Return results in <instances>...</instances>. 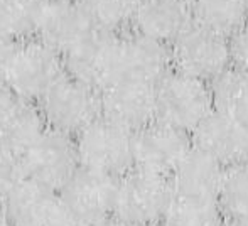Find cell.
<instances>
[{"label": "cell", "instance_id": "33", "mask_svg": "<svg viewBox=\"0 0 248 226\" xmlns=\"http://www.w3.org/2000/svg\"><path fill=\"white\" fill-rule=\"evenodd\" d=\"M247 5H248V0H247Z\"/></svg>", "mask_w": 248, "mask_h": 226}, {"label": "cell", "instance_id": "11", "mask_svg": "<svg viewBox=\"0 0 248 226\" xmlns=\"http://www.w3.org/2000/svg\"><path fill=\"white\" fill-rule=\"evenodd\" d=\"M98 34L83 2H46L36 39L64 58Z\"/></svg>", "mask_w": 248, "mask_h": 226}, {"label": "cell", "instance_id": "21", "mask_svg": "<svg viewBox=\"0 0 248 226\" xmlns=\"http://www.w3.org/2000/svg\"><path fill=\"white\" fill-rule=\"evenodd\" d=\"M215 110L247 123L248 121V73L232 66L211 83Z\"/></svg>", "mask_w": 248, "mask_h": 226}, {"label": "cell", "instance_id": "14", "mask_svg": "<svg viewBox=\"0 0 248 226\" xmlns=\"http://www.w3.org/2000/svg\"><path fill=\"white\" fill-rule=\"evenodd\" d=\"M243 123L228 115L213 110L191 132L193 147L216 159L223 166L240 162L242 159Z\"/></svg>", "mask_w": 248, "mask_h": 226}, {"label": "cell", "instance_id": "23", "mask_svg": "<svg viewBox=\"0 0 248 226\" xmlns=\"http://www.w3.org/2000/svg\"><path fill=\"white\" fill-rule=\"evenodd\" d=\"M83 5L100 32L125 34L132 29L139 0H83Z\"/></svg>", "mask_w": 248, "mask_h": 226}, {"label": "cell", "instance_id": "34", "mask_svg": "<svg viewBox=\"0 0 248 226\" xmlns=\"http://www.w3.org/2000/svg\"><path fill=\"white\" fill-rule=\"evenodd\" d=\"M245 226H248V223H247V225H245Z\"/></svg>", "mask_w": 248, "mask_h": 226}, {"label": "cell", "instance_id": "30", "mask_svg": "<svg viewBox=\"0 0 248 226\" xmlns=\"http://www.w3.org/2000/svg\"><path fill=\"white\" fill-rule=\"evenodd\" d=\"M98 226H130V225H125V223H122V221H118V220H108V221H105V223H101Z\"/></svg>", "mask_w": 248, "mask_h": 226}, {"label": "cell", "instance_id": "12", "mask_svg": "<svg viewBox=\"0 0 248 226\" xmlns=\"http://www.w3.org/2000/svg\"><path fill=\"white\" fill-rule=\"evenodd\" d=\"M101 117L115 121L132 134L157 120V85L118 81L100 91Z\"/></svg>", "mask_w": 248, "mask_h": 226}, {"label": "cell", "instance_id": "22", "mask_svg": "<svg viewBox=\"0 0 248 226\" xmlns=\"http://www.w3.org/2000/svg\"><path fill=\"white\" fill-rule=\"evenodd\" d=\"M221 216L218 201L174 193L160 226H219Z\"/></svg>", "mask_w": 248, "mask_h": 226}, {"label": "cell", "instance_id": "1", "mask_svg": "<svg viewBox=\"0 0 248 226\" xmlns=\"http://www.w3.org/2000/svg\"><path fill=\"white\" fill-rule=\"evenodd\" d=\"M66 75L64 58L43 41L31 39L17 44L2 78L17 100L39 105Z\"/></svg>", "mask_w": 248, "mask_h": 226}, {"label": "cell", "instance_id": "17", "mask_svg": "<svg viewBox=\"0 0 248 226\" xmlns=\"http://www.w3.org/2000/svg\"><path fill=\"white\" fill-rule=\"evenodd\" d=\"M223 170L221 162L193 147L170 177L174 193L216 201Z\"/></svg>", "mask_w": 248, "mask_h": 226}, {"label": "cell", "instance_id": "28", "mask_svg": "<svg viewBox=\"0 0 248 226\" xmlns=\"http://www.w3.org/2000/svg\"><path fill=\"white\" fill-rule=\"evenodd\" d=\"M0 226H14L12 216L9 213V208H7L5 201L0 199Z\"/></svg>", "mask_w": 248, "mask_h": 226}, {"label": "cell", "instance_id": "7", "mask_svg": "<svg viewBox=\"0 0 248 226\" xmlns=\"http://www.w3.org/2000/svg\"><path fill=\"white\" fill-rule=\"evenodd\" d=\"M22 162L27 179L54 193H61L81 167L75 138L51 128L22 155Z\"/></svg>", "mask_w": 248, "mask_h": 226}, {"label": "cell", "instance_id": "18", "mask_svg": "<svg viewBox=\"0 0 248 226\" xmlns=\"http://www.w3.org/2000/svg\"><path fill=\"white\" fill-rule=\"evenodd\" d=\"M194 24L226 39L248 22L247 0H191Z\"/></svg>", "mask_w": 248, "mask_h": 226}, {"label": "cell", "instance_id": "27", "mask_svg": "<svg viewBox=\"0 0 248 226\" xmlns=\"http://www.w3.org/2000/svg\"><path fill=\"white\" fill-rule=\"evenodd\" d=\"M14 102H16V96L12 95V91L9 90V86L5 85L3 78L0 76V117L5 113V110L9 108Z\"/></svg>", "mask_w": 248, "mask_h": 226}, {"label": "cell", "instance_id": "25", "mask_svg": "<svg viewBox=\"0 0 248 226\" xmlns=\"http://www.w3.org/2000/svg\"><path fill=\"white\" fill-rule=\"evenodd\" d=\"M230 49H232V64L248 73V22L230 37Z\"/></svg>", "mask_w": 248, "mask_h": 226}, {"label": "cell", "instance_id": "24", "mask_svg": "<svg viewBox=\"0 0 248 226\" xmlns=\"http://www.w3.org/2000/svg\"><path fill=\"white\" fill-rule=\"evenodd\" d=\"M27 181L22 157L0 149V199L5 201L10 194Z\"/></svg>", "mask_w": 248, "mask_h": 226}, {"label": "cell", "instance_id": "15", "mask_svg": "<svg viewBox=\"0 0 248 226\" xmlns=\"http://www.w3.org/2000/svg\"><path fill=\"white\" fill-rule=\"evenodd\" d=\"M14 226H49L66 213L61 194L27 179L5 199Z\"/></svg>", "mask_w": 248, "mask_h": 226}, {"label": "cell", "instance_id": "13", "mask_svg": "<svg viewBox=\"0 0 248 226\" xmlns=\"http://www.w3.org/2000/svg\"><path fill=\"white\" fill-rule=\"evenodd\" d=\"M193 26L191 0H139L130 30L170 47Z\"/></svg>", "mask_w": 248, "mask_h": 226}, {"label": "cell", "instance_id": "10", "mask_svg": "<svg viewBox=\"0 0 248 226\" xmlns=\"http://www.w3.org/2000/svg\"><path fill=\"white\" fill-rule=\"evenodd\" d=\"M170 69H172L170 47L135 32H125L117 36L115 83L142 81L157 85Z\"/></svg>", "mask_w": 248, "mask_h": 226}, {"label": "cell", "instance_id": "16", "mask_svg": "<svg viewBox=\"0 0 248 226\" xmlns=\"http://www.w3.org/2000/svg\"><path fill=\"white\" fill-rule=\"evenodd\" d=\"M47 130L39 105L16 98L0 117V149L22 157Z\"/></svg>", "mask_w": 248, "mask_h": 226}, {"label": "cell", "instance_id": "19", "mask_svg": "<svg viewBox=\"0 0 248 226\" xmlns=\"http://www.w3.org/2000/svg\"><path fill=\"white\" fill-rule=\"evenodd\" d=\"M47 0H0V30L16 43L36 39Z\"/></svg>", "mask_w": 248, "mask_h": 226}, {"label": "cell", "instance_id": "9", "mask_svg": "<svg viewBox=\"0 0 248 226\" xmlns=\"http://www.w3.org/2000/svg\"><path fill=\"white\" fill-rule=\"evenodd\" d=\"M118 177L79 167L61 191L71 218L81 226H98L113 218Z\"/></svg>", "mask_w": 248, "mask_h": 226}, {"label": "cell", "instance_id": "29", "mask_svg": "<svg viewBox=\"0 0 248 226\" xmlns=\"http://www.w3.org/2000/svg\"><path fill=\"white\" fill-rule=\"evenodd\" d=\"M240 162L248 164V121L243 123V138H242V159Z\"/></svg>", "mask_w": 248, "mask_h": 226}, {"label": "cell", "instance_id": "4", "mask_svg": "<svg viewBox=\"0 0 248 226\" xmlns=\"http://www.w3.org/2000/svg\"><path fill=\"white\" fill-rule=\"evenodd\" d=\"M215 110L211 85L170 69L157 83V121L191 132Z\"/></svg>", "mask_w": 248, "mask_h": 226}, {"label": "cell", "instance_id": "20", "mask_svg": "<svg viewBox=\"0 0 248 226\" xmlns=\"http://www.w3.org/2000/svg\"><path fill=\"white\" fill-rule=\"evenodd\" d=\"M218 206L228 221L248 223V164L235 162L225 166L218 191Z\"/></svg>", "mask_w": 248, "mask_h": 226}, {"label": "cell", "instance_id": "6", "mask_svg": "<svg viewBox=\"0 0 248 226\" xmlns=\"http://www.w3.org/2000/svg\"><path fill=\"white\" fill-rule=\"evenodd\" d=\"M172 69L211 85L232 68L230 39L194 24L170 46Z\"/></svg>", "mask_w": 248, "mask_h": 226}, {"label": "cell", "instance_id": "32", "mask_svg": "<svg viewBox=\"0 0 248 226\" xmlns=\"http://www.w3.org/2000/svg\"><path fill=\"white\" fill-rule=\"evenodd\" d=\"M47 2H83V0H47Z\"/></svg>", "mask_w": 248, "mask_h": 226}, {"label": "cell", "instance_id": "26", "mask_svg": "<svg viewBox=\"0 0 248 226\" xmlns=\"http://www.w3.org/2000/svg\"><path fill=\"white\" fill-rule=\"evenodd\" d=\"M17 44L19 43L10 39L7 34H3L2 30H0V76L5 71V68H7V64H9L10 58H12L14 51H16Z\"/></svg>", "mask_w": 248, "mask_h": 226}, {"label": "cell", "instance_id": "8", "mask_svg": "<svg viewBox=\"0 0 248 226\" xmlns=\"http://www.w3.org/2000/svg\"><path fill=\"white\" fill-rule=\"evenodd\" d=\"M191 149L187 132L155 120L134 134V169L170 179Z\"/></svg>", "mask_w": 248, "mask_h": 226}, {"label": "cell", "instance_id": "5", "mask_svg": "<svg viewBox=\"0 0 248 226\" xmlns=\"http://www.w3.org/2000/svg\"><path fill=\"white\" fill-rule=\"evenodd\" d=\"M39 108L51 130L75 138L101 117L100 91L66 75L41 100Z\"/></svg>", "mask_w": 248, "mask_h": 226}, {"label": "cell", "instance_id": "31", "mask_svg": "<svg viewBox=\"0 0 248 226\" xmlns=\"http://www.w3.org/2000/svg\"><path fill=\"white\" fill-rule=\"evenodd\" d=\"M219 226H245V225H240V223H233V221H228V220H226V221H223V223L219 225Z\"/></svg>", "mask_w": 248, "mask_h": 226}, {"label": "cell", "instance_id": "2", "mask_svg": "<svg viewBox=\"0 0 248 226\" xmlns=\"http://www.w3.org/2000/svg\"><path fill=\"white\" fill-rule=\"evenodd\" d=\"M172 197L170 179L132 169L118 177L113 220L130 226H157L162 223Z\"/></svg>", "mask_w": 248, "mask_h": 226}, {"label": "cell", "instance_id": "3", "mask_svg": "<svg viewBox=\"0 0 248 226\" xmlns=\"http://www.w3.org/2000/svg\"><path fill=\"white\" fill-rule=\"evenodd\" d=\"M79 166L107 176L122 177L134 169V134L105 117L75 137Z\"/></svg>", "mask_w": 248, "mask_h": 226}]
</instances>
